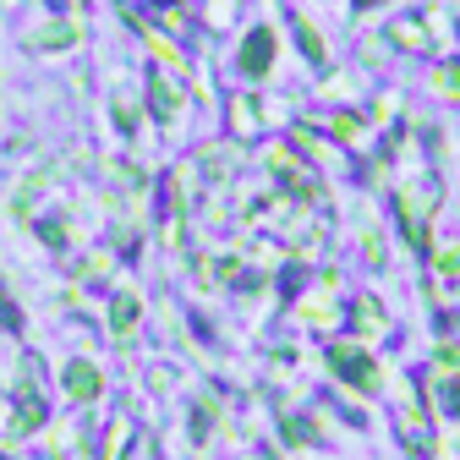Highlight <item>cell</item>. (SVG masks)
<instances>
[{
	"label": "cell",
	"mask_w": 460,
	"mask_h": 460,
	"mask_svg": "<svg viewBox=\"0 0 460 460\" xmlns=\"http://www.w3.org/2000/svg\"><path fill=\"white\" fill-rule=\"evenodd\" d=\"M329 367L340 378H351V384H373V367L362 362V351H351V345H340V351H329Z\"/></svg>",
	"instance_id": "obj_1"
},
{
	"label": "cell",
	"mask_w": 460,
	"mask_h": 460,
	"mask_svg": "<svg viewBox=\"0 0 460 460\" xmlns=\"http://www.w3.org/2000/svg\"><path fill=\"white\" fill-rule=\"evenodd\" d=\"M66 389H72V400H93L99 394V373L88 362H72L66 367Z\"/></svg>",
	"instance_id": "obj_2"
},
{
	"label": "cell",
	"mask_w": 460,
	"mask_h": 460,
	"mask_svg": "<svg viewBox=\"0 0 460 460\" xmlns=\"http://www.w3.org/2000/svg\"><path fill=\"white\" fill-rule=\"evenodd\" d=\"M132 323H137V302H132V296H121V307H115V334L127 340V334H132Z\"/></svg>",
	"instance_id": "obj_3"
},
{
	"label": "cell",
	"mask_w": 460,
	"mask_h": 460,
	"mask_svg": "<svg viewBox=\"0 0 460 460\" xmlns=\"http://www.w3.org/2000/svg\"><path fill=\"white\" fill-rule=\"evenodd\" d=\"M269 66V33H252V55H247V72H263Z\"/></svg>",
	"instance_id": "obj_4"
},
{
	"label": "cell",
	"mask_w": 460,
	"mask_h": 460,
	"mask_svg": "<svg viewBox=\"0 0 460 460\" xmlns=\"http://www.w3.org/2000/svg\"><path fill=\"white\" fill-rule=\"evenodd\" d=\"M362 6H373V0H362Z\"/></svg>",
	"instance_id": "obj_5"
}]
</instances>
